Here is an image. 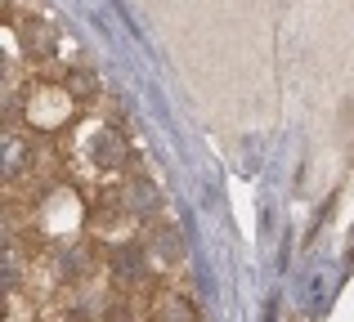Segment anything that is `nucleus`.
Instances as JSON below:
<instances>
[{"label":"nucleus","instance_id":"obj_1","mask_svg":"<svg viewBox=\"0 0 354 322\" xmlns=\"http://www.w3.org/2000/svg\"><path fill=\"white\" fill-rule=\"evenodd\" d=\"M23 161H27V148L14 139V134H0V174H14Z\"/></svg>","mask_w":354,"mask_h":322}]
</instances>
